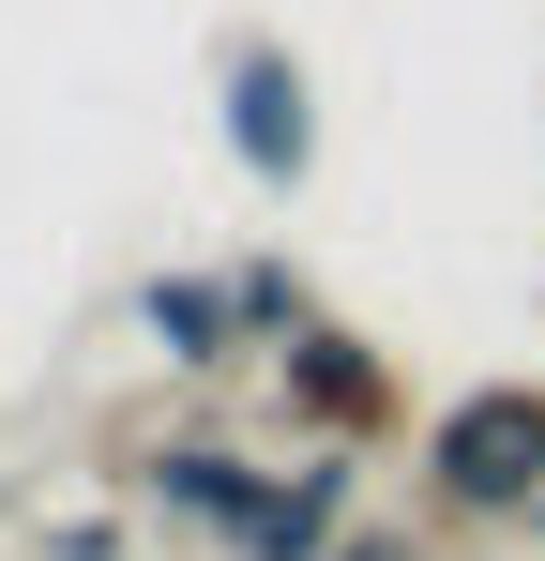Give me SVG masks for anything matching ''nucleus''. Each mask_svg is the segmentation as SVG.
I'll list each match as a JSON object with an SVG mask.
<instances>
[{
    "instance_id": "5",
    "label": "nucleus",
    "mask_w": 545,
    "mask_h": 561,
    "mask_svg": "<svg viewBox=\"0 0 545 561\" xmlns=\"http://www.w3.org/2000/svg\"><path fill=\"white\" fill-rule=\"evenodd\" d=\"M137 334H152V365H167V379H228L243 350H258L228 274H152V288H137Z\"/></svg>"
},
{
    "instance_id": "2",
    "label": "nucleus",
    "mask_w": 545,
    "mask_h": 561,
    "mask_svg": "<svg viewBox=\"0 0 545 561\" xmlns=\"http://www.w3.org/2000/svg\"><path fill=\"white\" fill-rule=\"evenodd\" d=\"M212 106H228V168L258 197H288L318 168V77L272 46V31H228V61H212Z\"/></svg>"
},
{
    "instance_id": "6",
    "label": "nucleus",
    "mask_w": 545,
    "mask_h": 561,
    "mask_svg": "<svg viewBox=\"0 0 545 561\" xmlns=\"http://www.w3.org/2000/svg\"><path fill=\"white\" fill-rule=\"evenodd\" d=\"M363 531V470L349 456H303V470H272V501H258V531L228 561H334Z\"/></svg>"
},
{
    "instance_id": "3",
    "label": "nucleus",
    "mask_w": 545,
    "mask_h": 561,
    "mask_svg": "<svg viewBox=\"0 0 545 561\" xmlns=\"http://www.w3.org/2000/svg\"><path fill=\"white\" fill-rule=\"evenodd\" d=\"M272 410L303 425V456H363V440H394V425H409V394H394V365L363 350L349 319H318L303 350H272Z\"/></svg>"
},
{
    "instance_id": "1",
    "label": "nucleus",
    "mask_w": 545,
    "mask_h": 561,
    "mask_svg": "<svg viewBox=\"0 0 545 561\" xmlns=\"http://www.w3.org/2000/svg\"><path fill=\"white\" fill-rule=\"evenodd\" d=\"M425 501L454 531H531L545 516V379H469L425 410Z\"/></svg>"
},
{
    "instance_id": "9",
    "label": "nucleus",
    "mask_w": 545,
    "mask_h": 561,
    "mask_svg": "<svg viewBox=\"0 0 545 561\" xmlns=\"http://www.w3.org/2000/svg\"><path fill=\"white\" fill-rule=\"evenodd\" d=\"M334 561H409V547H394V531H349V547H334Z\"/></svg>"
},
{
    "instance_id": "7",
    "label": "nucleus",
    "mask_w": 545,
    "mask_h": 561,
    "mask_svg": "<svg viewBox=\"0 0 545 561\" xmlns=\"http://www.w3.org/2000/svg\"><path fill=\"white\" fill-rule=\"evenodd\" d=\"M228 288H243V334H258V350H303V334H318V288H303V259H228Z\"/></svg>"
},
{
    "instance_id": "4",
    "label": "nucleus",
    "mask_w": 545,
    "mask_h": 561,
    "mask_svg": "<svg viewBox=\"0 0 545 561\" xmlns=\"http://www.w3.org/2000/svg\"><path fill=\"white\" fill-rule=\"evenodd\" d=\"M137 501L182 516V531H212V547H243L258 501H272V470L243 456V440H167V456H137Z\"/></svg>"
},
{
    "instance_id": "8",
    "label": "nucleus",
    "mask_w": 545,
    "mask_h": 561,
    "mask_svg": "<svg viewBox=\"0 0 545 561\" xmlns=\"http://www.w3.org/2000/svg\"><path fill=\"white\" fill-rule=\"evenodd\" d=\"M31 547H46V561H121V516H46Z\"/></svg>"
}]
</instances>
